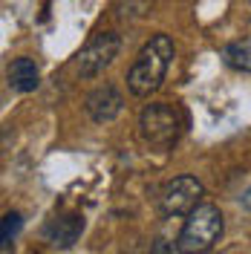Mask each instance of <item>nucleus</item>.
<instances>
[{
	"label": "nucleus",
	"instance_id": "f257e3e1",
	"mask_svg": "<svg viewBox=\"0 0 251 254\" xmlns=\"http://www.w3.org/2000/svg\"><path fill=\"white\" fill-rule=\"evenodd\" d=\"M173 41L171 35H153L144 47L139 49L136 61L127 72V87L130 93L139 95V98H147L150 93H156L162 87V81L168 75V66L173 61Z\"/></svg>",
	"mask_w": 251,
	"mask_h": 254
},
{
	"label": "nucleus",
	"instance_id": "f03ea898",
	"mask_svg": "<svg viewBox=\"0 0 251 254\" xmlns=\"http://www.w3.org/2000/svg\"><path fill=\"white\" fill-rule=\"evenodd\" d=\"M222 231H225L222 211L214 202H202L188 214V220L176 237V246L182 254H205L220 243Z\"/></svg>",
	"mask_w": 251,
	"mask_h": 254
},
{
	"label": "nucleus",
	"instance_id": "7ed1b4c3",
	"mask_svg": "<svg viewBox=\"0 0 251 254\" xmlns=\"http://www.w3.org/2000/svg\"><path fill=\"white\" fill-rule=\"evenodd\" d=\"M182 133V116L171 104H147L139 116V136L153 150H171Z\"/></svg>",
	"mask_w": 251,
	"mask_h": 254
},
{
	"label": "nucleus",
	"instance_id": "20e7f679",
	"mask_svg": "<svg viewBox=\"0 0 251 254\" xmlns=\"http://www.w3.org/2000/svg\"><path fill=\"white\" fill-rule=\"evenodd\" d=\"M202 199V182L196 176H173L171 182H165L159 190V208L165 217H182L190 214Z\"/></svg>",
	"mask_w": 251,
	"mask_h": 254
},
{
	"label": "nucleus",
	"instance_id": "39448f33",
	"mask_svg": "<svg viewBox=\"0 0 251 254\" xmlns=\"http://www.w3.org/2000/svg\"><path fill=\"white\" fill-rule=\"evenodd\" d=\"M119 49H122V38L116 32H98L93 41H87V47L81 49L78 58H75L78 75L81 78H93L98 72H104L116 61Z\"/></svg>",
	"mask_w": 251,
	"mask_h": 254
},
{
	"label": "nucleus",
	"instance_id": "423d86ee",
	"mask_svg": "<svg viewBox=\"0 0 251 254\" xmlns=\"http://www.w3.org/2000/svg\"><path fill=\"white\" fill-rule=\"evenodd\" d=\"M122 107H125V98H122V93H119L113 84H101V87H95L93 93L87 95V101H84L87 116H90L93 122H98V125L113 122V119L122 113Z\"/></svg>",
	"mask_w": 251,
	"mask_h": 254
},
{
	"label": "nucleus",
	"instance_id": "0eeeda50",
	"mask_svg": "<svg viewBox=\"0 0 251 254\" xmlns=\"http://www.w3.org/2000/svg\"><path fill=\"white\" fill-rule=\"evenodd\" d=\"M81 231H84V220L78 214H61L44 225V240L55 249H69L81 237Z\"/></svg>",
	"mask_w": 251,
	"mask_h": 254
},
{
	"label": "nucleus",
	"instance_id": "6e6552de",
	"mask_svg": "<svg viewBox=\"0 0 251 254\" xmlns=\"http://www.w3.org/2000/svg\"><path fill=\"white\" fill-rule=\"evenodd\" d=\"M9 84H12V90H17V93H32V90H38L41 72H38L35 61H32V58H15L12 66H9Z\"/></svg>",
	"mask_w": 251,
	"mask_h": 254
},
{
	"label": "nucleus",
	"instance_id": "1a4fd4ad",
	"mask_svg": "<svg viewBox=\"0 0 251 254\" xmlns=\"http://www.w3.org/2000/svg\"><path fill=\"white\" fill-rule=\"evenodd\" d=\"M222 61L228 64L231 69L251 72V38H246V41H234V44L222 47Z\"/></svg>",
	"mask_w": 251,
	"mask_h": 254
},
{
	"label": "nucleus",
	"instance_id": "9d476101",
	"mask_svg": "<svg viewBox=\"0 0 251 254\" xmlns=\"http://www.w3.org/2000/svg\"><path fill=\"white\" fill-rule=\"evenodd\" d=\"M20 225H23V220H20V214H17V211H12V214H6V217H3V234H0L3 249H6V246H12V240L17 237Z\"/></svg>",
	"mask_w": 251,
	"mask_h": 254
},
{
	"label": "nucleus",
	"instance_id": "9b49d317",
	"mask_svg": "<svg viewBox=\"0 0 251 254\" xmlns=\"http://www.w3.org/2000/svg\"><path fill=\"white\" fill-rule=\"evenodd\" d=\"M150 254H182V252H179V246H171L168 240H156Z\"/></svg>",
	"mask_w": 251,
	"mask_h": 254
},
{
	"label": "nucleus",
	"instance_id": "f8f14e48",
	"mask_svg": "<svg viewBox=\"0 0 251 254\" xmlns=\"http://www.w3.org/2000/svg\"><path fill=\"white\" fill-rule=\"evenodd\" d=\"M240 202H243V208L246 211H251V185L246 190H243V196H240Z\"/></svg>",
	"mask_w": 251,
	"mask_h": 254
}]
</instances>
